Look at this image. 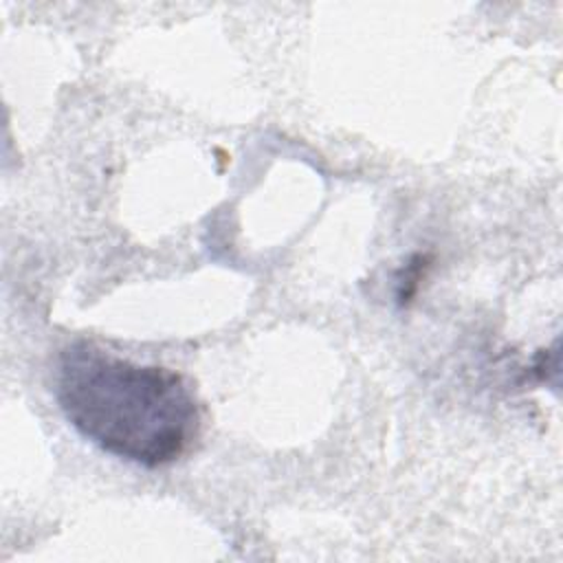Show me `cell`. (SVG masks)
<instances>
[{"mask_svg":"<svg viewBox=\"0 0 563 563\" xmlns=\"http://www.w3.org/2000/svg\"><path fill=\"white\" fill-rule=\"evenodd\" d=\"M55 396L86 440L145 468L176 462L200 433V409L180 374L119 358L90 341L59 352Z\"/></svg>","mask_w":563,"mask_h":563,"instance_id":"cell-1","label":"cell"}]
</instances>
